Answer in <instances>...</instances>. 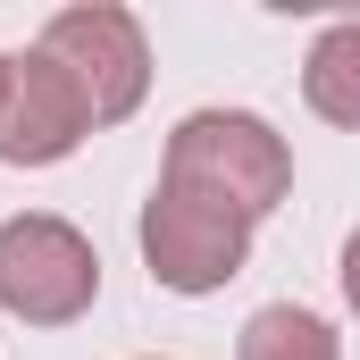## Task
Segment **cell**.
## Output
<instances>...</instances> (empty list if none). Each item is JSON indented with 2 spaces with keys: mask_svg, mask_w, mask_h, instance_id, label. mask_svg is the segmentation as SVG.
I'll use <instances>...</instances> for the list:
<instances>
[{
  "mask_svg": "<svg viewBox=\"0 0 360 360\" xmlns=\"http://www.w3.org/2000/svg\"><path fill=\"white\" fill-rule=\"evenodd\" d=\"M0 293L17 302V310H34V319H59V310H76L92 293V260L84 243L68 235V226H8L0 235Z\"/></svg>",
  "mask_w": 360,
  "mask_h": 360,
  "instance_id": "obj_1",
  "label": "cell"
},
{
  "mask_svg": "<svg viewBox=\"0 0 360 360\" xmlns=\"http://www.w3.org/2000/svg\"><path fill=\"white\" fill-rule=\"evenodd\" d=\"M310 92H319L327 117H360V25H344V34L319 42V59H310Z\"/></svg>",
  "mask_w": 360,
  "mask_h": 360,
  "instance_id": "obj_2",
  "label": "cell"
},
{
  "mask_svg": "<svg viewBox=\"0 0 360 360\" xmlns=\"http://www.w3.org/2000/svg\"><path fill=\"white\" fill-rule=\"evenodd\" d=\"M252 360H327V344H319V319L269 310V319L252 327Z\"/></svg>",
  "mask_w": 360,
  "mask_h": 360,
  "instance_id": "obj_3",
  "label": "cell"
},
{
  "mask_svg": "<svg viewBox=\"0 0 360 360\" xmlns=\"http://www.w3.org/2000/svg\"><path fill=\"white\" fill-rule=\"evenodd\" d=\"M352 302H360V243H352Z\"/></svg>",
  "mask_w": 360,
  "mask_h": 360,
  "instance_id": "obj_4",
  "label": "cell"
}]
</instances>
